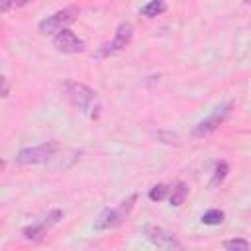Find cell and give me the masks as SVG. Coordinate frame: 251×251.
Returning <instances> with one entry per match:
<instances>
[{
	"mask_svg": "<svg viewBox=\"0 0 251 251\" xmlns=\"http://www.w3.org/2000/svg\"><path fill=\"white\" fill-rule=\"evenodd\" d=\"M63 90H65L69 102H71L78 112H82L86 118L98 120V118L102 116V104H100L98 94H96L90 86H86L84 82L65 80V82H63Z\"/></svg>",
	"mask_w": 251,
	"mask_h": 251,
	"instance_id": "obj_1",
	"label": "cell"
},
{
	"mask_svg": "<svg viewBox=\"0 0 251 251\" xmlns=\"http://www.w3.org/2000/svg\"><path fill=\"white\" fill-rule=\"evenodd\" d=\"M76 16H78V10H76L75 6L61 8V10L53 12L51 16L43 18V20L39 22L37 29H39V33H43V35H51V33L57 35V33H61V31L65 29V25H69L71 22H75Z\"/></svg>",
	"mask_w": 251,
	"mask_h": 251,
	"instance_id": "obj_2",
	"label": "cell"
},
{
	"mask_svg": "<svg viewBox=\"0 0 251 251\" xmlns=\"http://www.w3.org/2000/svg\"><path fill=\"white\" fill-rule=\"evenodd\" d=\"M59 145L55 141H45L41 145H35V147H25V149H20L18 155H16V163L18 165H43L47 163L49 159H53V155L57 153Z\"/></svg>",
	"mask_w": 251,
	"mask_h": 251,
	"instance_id": "obj_3",
	"label": "cell"
},
{
	"mask_svg": "<svg viewBox=\"0 0 251 251\" xmlns=\"http://www.w3.org/2000/svg\"><path fill=\"white\" fill-rule=\"evenodd\" d=\"M231 108H233V102H226L220 108H216L208 118H204L202 122H198L192 127V137H206V135L214 133L227 120V116L231 114Z\"/></svg>",
	"mask_w": 251,
	"mask_h": 251,
	"instance_id": "obj_4",
	"label": "cell"
},
{
	"mask_svg": "<svg viewBox=\"0 0 251 251\" xmlns=\"http://www.w3.org/2000/svg\"><path fill=\"white\" fill-rule=\"evenodd\" d=\"M131 39H133V25H131L129 22H122V24L118 25V29H116L112 41H110V43H104V45L98 49L96 59H104V57H110V55H114V53L126 49V47L131 43Z\"/></svg>",
	"mask_w": 251,
	"mask_h": 251,
	"instance_id": "obj_5",
	"label": "cell"
},
{
	"mask_svg": "<svg viewBox=\"0 0 251 251\" xmlns=\"http://www.w3.org/2000/svg\"><path fill=\"white\" fill-rule=\"evenodd\" d=\"M143 235H145L153 245H157V247L163 249V251H180L178 239H176L171 231H167V229H163V227H159V226H145V227H143Z\"/></svg>",
	"mask_w": 251,
	"mask_h": 251,
	"instance_id": "obj_6",
	"label": "cell"
},
{
	"mask_svg": "<svg viewBox=\"0 0 251 251\" xmlns=\"http://www.w3.org/2000/svg\"><path fill=\"white\" fill-rule=\"evenodd\" d=\"M53 45L57 51L67 53V55H75V53L84 51V41L78 39L71 29H63L61 33H57L53 37Z\"/></svg>",
	"mask_w": 251,
	"mask_h": 251,
	"instance_id": "obj_7",
	"label": "cell"
},
{
	"mask_svg": "<svg viewBox=\"0 0 251 251\" xmlns=\"http://www.w3.org/2000/svg\"><path fill=\"white\" fill-rule=\"evenodd\" d=\"M126 204H127V202H124L120 208H106V210H102L100 216H98L96 222H94V229L100 231V229H110V227L120 226L122 220H124V216H126L127 210L131 208V206L126 208Z\"/></svg>",
	"mask_w": 251,
	"mask_h": 251,
	"instance_id": "obj_8",
	"label": "cell"
},
{
	"mask_svg": "<svg viewBox=\"0 0 251 251\" xmlns=\"http://www.w3.org/2000/svg\"><path fill=\"white\" fill-rule=\"evenodd\" d=\"M165 10H167V2H163V0H153V2L143 4L139 12H141L145 18H155V16L163 14Z\"/></svg>",
	"mask_w": 251,
	"mask_h": 251,
	"instance_id": "obj_9",
	"label": "cell"
},
{
	"mask_svg": "<svg viewBox=\"0 0 251 251\" xmlns=\"http://www.w3.org/2000/svg\"><path fill=\"white\" fill-rule=\"evenodd\" d=\"M224 218H226V214L222 210L212 208V210L202 214V224H206V226H220L224 222Z\"/></svg>",
	"mask_w": 251,
	"mask_h": 251,
	"instance_id": "obj_10",
	"label": "cell"
},
{
	"mask_svg": "<svg viewBox=\"0 0 251 251\" xmlns=\"http://www.w3.org/2000/svg\"><path fill=\"white\" fill-rule=\"evenodd\" d=\"M227 171H229V167H227V163H226V161L216 163V167H214V175H212V180H210V186L220 184V182L227 176Z\"/></svg>",
	"mask_w": 251,
	"mask_h": 251,
	"instance_id": "obj_11",
	"label": "cell"
},
{
	"mask_svg": "<svg viewBox=\"0 0 251 251\" xmlns=\"http://www.w3.org/2000/svg\"><path fill=\"white\" fill-rule=\"evenodd\" d=\"M45 229H47V226L41 222V224H33V226H27V227H24V237L25 239H39L43 233H45Z\"/></svg>",
	"mask_w": 251,
	"mask_h": 251,
	"instance_id": "obj_12",
	"label": "cell"
},
{
	"mask_svg": "<svg viewBox=\"0 0 251 251\" xmlns=\"http://www.w3.org/2000/svg\"><path fill=\"white\" fill-rule=\"evenodd\" d=\"M186 194H188V188H186L182 182H178V184L173 188V192H171V204H173V206H180V204L184 202Z\"/></svg>",
	"mask_w": 251,
	"mask_h": 251,
	"instance_id": "obj_13",
	"label": "cell"
},
{
	"mask_svg": "<svg viewBox=\"0 0 251 251\" xmlns=\"http://www.w3.org/2000/svg\"><path fill=\"white\" fill-rule=\"evenodd\" d=\"M224 249L226 251H249V243L241 237H233V239L224 241Z\"/></svg>",
	"mask_w": 251,
	"mask_h": 251,
	"instance_id": "obj_14",
	"label": "cell"
},
{
	"mask_svg": "<svg viewBox=\"0 0 251 251\" xmlns=\"http://www.w3.org/2000/svg\"><path fill=\"white\" fill-rule=\"evenodd\" d=\"M169 186L167 184H155L151 190H149V200H153V202H161L167 194H169Z\"/></svg>",
	"mask_w": 251,
	"mask_h": 251,
	"instance_id": "obj_15",
	"label": "cell"
},
{
	"mask_svg": "<svg viewBox=\"0 0 251 251\" xmlns=\"http://www.w3.org/2000/svg\"><path fill=\"white\" fill-rule=\"evenodd\" d=\"M63 212L61 210H51L47 216H45V220H43V224L47 226V227H51V226H55V224H59L61 220H63Z\"/></svg>",
	"mask_w": 251,
	"mask_h": 251,
	"instance_id": "obj_16",
	"label": "cell"
},
{
	"mask_svg": "<svg viewBox=\"0 0 251 251\" xmlns=\"http://www.w3.org/2000/svg\"><path fill=\"white\" fill-rule=\"evenodd\" d=\"M8 92H10V86H8V78H6V76H2V96L6 98V96H8Z\"/></svg>",
	"mask_w": 251,
	"mask_h": 251,
	"instance_id": "obj_17",
	"label": "cell"
}]
</instances>
